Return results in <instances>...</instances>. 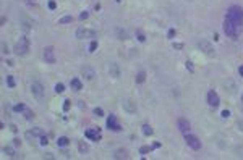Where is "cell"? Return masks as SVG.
Wrapping results in <instances>:
<instances>
[{
    "label": "cell",
    "instance_id": "1",
    "mask_svg": "<svg viewBox=\"0 0 243 160\" xmlns=\"http://www.w3.org/2000/svg\"><path fill=\"white\" fill-rule=\"evenodd\" d=\"M242 31H243V26L234 23L230 18L224 19V32H225V36H227V37H230V39H238Z\"/></svg>",
    "mask_w": 243,
    "mask_h": 160
},
{
    "label": "cell",
    "instance_id": "2",
    "mask_svg": "<svg viewBox=\"0 0 243 160\" xmlns=\"http://www.w3.org/2000/svg\"><path fill=\"white\" fill-rule=\"evenodd\" d=\"M13 52H15L18 57H24V55H28V52H29V39H28L26 36L20 37V39L15 42Z\"/></svg>",
    "mask_w": 243,
    "mask_h": 160
},
{
    "label": "cell",
    "instance_id": "3",
    "mask_svg": "<svg viewBox=\"0 0 243 160\" xmlns=\"http://www.w3.org/2000/svg\"><path fill=\"white\" fill-rule=\"evenodd\" d=\"M225 18H230L234 23L243 26V8H242V6H238V5L230 6V8L227 10V16H225Z\"/></svg>",
    "mask_w": 243,
    "mask_h": 160
},
{
    "label": "cell",
    "instance_id": "4",
    "mask_svg": "<svg viewBox=\"0 0 243 160\" xmlns=\"http://www.w3.org/2000/svg\"><path fill=\"white\" fill-rule=\"evenodd\" d=\"M31 94L36 99L37 102H44L46 100V89H44L41 81H33L31 83Z\"/></svg>",
    "mask_w": 243,
    "mask_h": 160
},
{
    "label": "cell",
    "instance_id": "5",
    "mask_svg": "<svg viewBox=\"0 0 243 160\" xmlns=\"http://www.w3.org/2000/svg\"><path fill=\"white\" fill-rule=\"evenodd\" d=\"M198 49H199L203 53H206L207 57H214V55H216V49H214V45L209 42V40H206V39H199V40H198Z\"/></svg>",
    "mask_w": 243,
    "mask_h": 160
},
{
    "label": "cell",
    "instance_id": "6",
    "mask_svg": "<svg viewBox=\"0 0 243 160\" xmlns=\"http://www.w3.org/2000/svg\"><path fill=\"white\" fill-rule=\"evenodd\" d=\"M183 136H185L186 146H188L191 151H199V149H201V142H199V139H198L194 134H191V133H186V134H183Z\"/></svg>",
    "mask_w": 243,
    "mask_h": 160
},
{
    "label": "cell",
    "instance_id": "7",
    "mask_svg": "<svg viewBox=\"0 0 243 160\" xmlns=\"http://www.w3.org/2000/svg\"><path fill=\"white\" fill-rule=\"evenodd\" d=\"M75 36H76V39H79V40H83V39H91V37H96V31L79 26V28L76 29Z\"/></svg>",
    "mask_w": 243,
    "mask_h": 160
},
{
    "label": "cell",
    "instance_id": "8",
    "mask_svg": "<svg viewBox=\"0 0 243 160\" xmlns=\"http://www.w3.org/2000/svg\"><path fill=\"white\" fill-rule=\"evenodd\" d=\"M177 126H178L182 134H186V133L191 131V125H190V121L186 120V118H178V120H177Z\"/></svg>",
    "mask_w": 243,
    "mask_h": 160
},
{
    "label": "cell",
    "instance_id": "9",
    "mask_svg": "<svg viewBox=\"0 0 243 160\" xmlns=\"http://www.w3.org/2000/svg\"><path fill=\"white\" fill-rule=\"evenodd\" d=\"M122 107H123V110L127 112V113H136V112H138L136 104H135L131 99H125V100L122 102Z\"/></svg>",
    "mask_w": 243,
    "mask_h": 160
},
{
    "label": "cell",
    "instance_id": "10",
    "mask_svg": "<svg viewBox=\"0 0 243 160\" xmlns=\"http://www.w3.org/2000/svg\"><path fill=\"white\" fill-rule=\"evenodd\" d=\"M42 58L47 63H55V53H54V47H46L42 50Z\"/></svg>",
    "mask_w": 243,
    "mask_h": 160
},
{
    "label": "cell",
    "instance_id": "11",
    "mask_svg": "<svg viewBox=\"0 0 243 160\" xmlns=\"http://www.w3.org/2000/svg\"><path fill=\"white\" fill-rule=\"evenodd\" d=\"M81 74H83V78H84V79H88V81H92V79L96 78V71H94V68L89 66V65H86V66H83V68H81Z\"/></svg>",
    "mask_w": 243,
    "mask_h": 160
},
{
    "label": "cell",
    "instance_id": "12",
    "mask_svg": "<svg viewBox=\"0 0 243 160\" xmlns=\"http://www.w3.org/2000/svg\"><path fill=\"white\" fill-rule=\"evenodd\" d=\"M113 34H115V37L119 40H128L130 39V34L127 32V29L122 28V26H115V28H113Z\"/></svg>",
    "mask_w": 243,
    "mask_h": 160
},
{
    "label": "cell",
    "instance_id": "13",
    "mask_svg": "<svg viewBox=\"0 0 243 160\" xmlns=\"http://www.w3.org/2000/svg\"><path fill=\"white\" fill-rule=\"evenodd\" d=\"M107 126H109V129H112V131H122V126L119 123H117V118H115V115H109L107 117Z\"/></svg>",
    "mask_w": 243,
    "mask_h": 160
},
{
    "label": "cell",
    "instance_id": "14",
    "mask_svg": "<svg viewBox=\"0 0 243 160\" xmlns=\"http://www.w3.org/2000/svg\"><path fill=\"white\" fill-rule=\"evenodd\" d=\"M86 138L91 139V141H99L100 139V129L99 128H91V129H86Z\"/></svg>",
    "mask_w": 243,
    "mask_h": 160
},
{
    "label": "cell",
    "instance_id": "15",
    "mask_svg": "<svg viewBox=\"0 0 243 160\" xmlns=\"http://www.w3.org/2000/svg\"><path fill=\"white\" fill-rule=\"evenodd\" d=\"M224 89L227 91V92H230V94H235V92H237V84H235V81L232 79V78H227V79H224Z\"/></svg>",
    "mask_w": 243,
    "mask_h": 160
},
{
    "label": "cell",
    "instance_id": "16",
    "mask_svg": "<svg viewBox=\"0 0 243 160\" xmlns=\"http://www.w3.org/2000/svg\"><path fill=\"white\" fill-rule=\"evenodd\" d=\"M207 104L211 105V107H217L219 105V96L216 91H207Z\"/></svg>",
    "mask_w": 243,
    "mask_h": 160
},
{
    "label": "cell",
    "instance_id": "17",
    "mask_svg": "<svg viewBox=\"0 0 243 160\" xmlns=\"http://www.w3.org/2000/svg\"><path fill=\"white\" fill-rule=\"evenodd\" d=\"M109 74L113 78V79H119L120 78V68L117 63H110L109 65Z\"/></svg>",
    "mask_w": 243,
    "mask_h": 160
},
{
    "label": "cell",
    "instance_id": "18",
    "mask_svg": "<svg viewBox=\"0 0 243 160\" xmlns=\"http://www.w3.org/2000/svg\"><path fill=\"white\" fill-rule=\"evenodd\" d=\"M113 159H128V151L127 149H117L112 154Z\"/></svg>",
    "mask_w": 243,
    "mask_h": 160
},
{
    "label": "cell",
    "instance_id": "19",
    "mask_svg": "<svg viewBox=\"0 0 243 160\" xmlns=\"http://www.w3.org/2000/svg\"><path fill=\"white\" fill-rule=\"evenodd\" d=\"M2 152H3L5 155H8V157H12V159H15V157H16L15 149H13L12 146H3V147H2Z\"/></svg>",
    "mask_w": 243,
    "mask_h": 160
},
{
    "label": "cell",
    "instance_id": "20",
    "mask_svg": "<svg viewBox=\"0 0 243 160\" xmlns=\"http://www.w3.org/2000/svg\"><path fill=\"white\" fill-rule=\"evenodd\" d=\"M70 86H71V89H73V91H81L83 84H81V81H79L78 78H75V79H71Z\"/></svg>",
    "mask_w": 243,
    "mask_h": 160
},
{
    "label": "cell",
    "instance_id": "21",
    "mask_svg": "<svg viewBox=\"0 0 243 160\" xmlns=\"http://www.w3.org/2000/svg\"><path fill=\"white\" fill-rule=\"evenodd\" d=\"M21 29H23V31H26V32H29L31 29H33V23H31L29 19H23V21H21Z\"/></svg>",
    "mask_w": 243,
    "mask_h": 160
},
{
    "label": "cell",
    "instance_id": "22",
    "mask_svg": "<svg viewBox=\"0 0 243 160\" xmlns=\"http://www.w3.org/2000/svg\"><path fill=\"white\" fill-rule=\"evenodd\" d=\"M78 151L81 152V154H88V151H89L88 144H86L84 141H78Z\"/></svg>",
    "mask_w": 243,
    "mask_h": 160
},
{
    "label": "cell",
    "instance_id": "23",
    "mask_svg": "<svg viewBox=\"0 0 243 160\" xmlns=\"http://www.w3.org/2000/svg\"><path fill=\"white\" fill-rule=\"evenodd\" d=\"M146 81V73L144 71H138V74H136V83L138 84H143Z\"/></svg>",
    "mask_w": 243,
    "mask_h": 160
},
{
    "label": "cell",
    "instance_id": "24",
    "mask_svg": "<svg viewBox=\"0 0 243 160\" xmlns=\"http://www.w3.org/2000/svg\"><path fill=\"white\" fill-rule=\"evenodd\" d=\"M57 144H58V147H65V146H68L70 144V141H68V138H58L57 139Z\"/></svg>",
    "mask_w": 243,
    "mask_h": 160
},
{
    "label": "cell",
    "instance_id": "25",
    "mask_svg": "<svg viewBox=\"0 0 243 160\" xmlns=\"http://www.w3.org/2000/svg\"><path fill=\"white\" fill-rule=\"evenodd\" d=\"M23 113H24V118H26V120H33V118H34V113H33V110H29V108H28V107H26V110H24Z\"/></svg>",
    "mask_w": 243,
    "mask_h": 160
},
{
    "label": "cell",
    "instance_id": "26",
    "mask_svg": "<svg viewBox=\"0 0 243 160\" xmlns=\"http://www.w3.org/2000/svg\"><path fill=\"white\" fill-rule=\"evenodd\" d=\"M73 21V16H70V15H67V16H63V18H60V25H67V23H71Z\"/></svg>",
    "mask_w": 243,
    "mask_h": 160
},
{
    "label": "cell",
    "instance_id": "27",
    "mask_svg": "<svg viewBox=\"0 0 243 160\" xmlns=\"http://www.w3.org/2000/svg\"><path fill=\"white\" fill-rule=\"evenodd\" d=\"M143 133H144V136H151L152 134V128L149 126V125H143Z\"/></svg>",
    "mask_w": 243,
    "mask_h": 160
},
{
    "label": "cell",
    "instance_id": "28",
    "mask_svg": "<svg viewBox=\"0 0 243 160\" xmlns=\"http://www.w3.org/2000/svg\"><path fill=\"white\" fill-rule=\"evenodd\" d=\"M24 110H26V105L24 104H16L13 107V112H24Z\"/></svg>",
    "mask_w": 243,
    "mask_h": 160
},
{
    "label": "cell",
    "instance_id": "29",
    "mask_svg": "<svg viewBox=\"0 0 243 160\" xmlns=\"http://www.w3.org/2000/svg\"><path fill=\"white\" fill-rule=\"evenodd\" d=\"M63 91H65V86H63L62 83H57V84H55V92H57V94H62Z\"/></svg>",
    "mask_w": 243,
    "mask_h": 160
},
{
    "label": "cell",
    "instance_id": "30",
    "mask_svg": "<svg viewBox=\"0 0 243 160\" xmlns=\"http://www.w3.org/2000/svg\"><path fill=\"white\" fill-rule=\"evenodd\" d=\"M7 84H8L10 87H15V86H16L15 78H13V76H7Z\"/></svg>",
    "mask_w": 243,
    "mask_h": 160
},
{
    "label": "cell",
    "instance_id": "31",
    "mask_svg": "<svg viewBox=\"0 0 243 160\" xmlns=\"http://www.w3.org/2000/svg\"><path fill=\"white\" fill-rule=\"evenodd\" d=\"M92 113H94L96 117H104V110L100 107H96L94 110H92Z\"/></svg>",
    "mask_w": 243,
    "mask_h": 160
},
{
    "label": "cell",
    "instance_id": "32",
    "mask_svg": "<svg viewBox=\"0 0 243 160\" xmlns=\"http://www.w3.org/2000/svg\"><path fill=\"white\" fill-rule=\"evenodd\" d=\"M136 37H138V40H140V42H144V40H146V36H144L143 31H138L136 32Z\"/></svg>",
    "mask_w": 243,
    "mask_h": 160
},
{
    "label": "cell",
    "instance_id": "33",
    "mask_svg": "<svg viewBox=\"0 0 243 160\" xmlns=\"http://www.w3.org/2000/svg\"><path fill=\"white\" fill-rule=\"evenodd\" d=\"M2 53H3V55H8V47H7V44L5 42H2Z\"/></svg>",
    "mask_w": 243,
    "mask_h": 160
},
{
    "label": "cell",
    "instance_id": "34",
    "mask_svg": "<svg viewBox=\"0 0 243 160\" xmlns=\"http://www.w3.org/2000/svg\"><path fill=\"white\" fill-rule=\"evenodd\" d=\"M96 49H97V40H92L91 45H89V52H94Z\"/></svg>",
    "mask_w": 243,
    "mask_h": 160
},
{
    "label": "cell",
    "instance_id": "35",
    "mask_svg": "<svg viewBox=\"0 0 243 160\" xmlns=\"http://www.w3.org/2000/svg\"><path fill=\"white\" fill-rule=\"evenodd\" d=\"M41 146H47L49 144V141H47V138H46V134H44V136H41Z\"/></svg>",
    "mask_w": 243,
    "mask_h": 160
},
{
    "label": "cell",
    "instance_id": "36",
    "mask_svg": "<svg viewBox=\"0 0 243 160\" xmlns=\"http://www.w3.org/2000/svg\"><path fill=\"white\" fill-rule=\"evenodd\" d=\"M149 151H151V147H146V146L144 147H140V154H148Z\"/></svg>",
    "mask_w": 243,
    "mask_h": 160
},
{
    "label": "cell",
    "instance_id": "37",
    "mask_svg": "<svg viewBox=\"0 0 243 160\" xmlns=\"http://www.w3.org/2000/svg\"><path fill=\"white\" fill-rule=\"evenodd\" d=\"M237 129L243 133V120H238V121H237Z\"/></svg>",
    "mask_w": 243,
    "mask_h": 160
},
{
    "label": "cell",
    "instance_id": "38",
    "mask_svg": "<svg viewBox=\"0 0 243 160\" xmlns=\"http://www.w3.org/2000/svg\"><path fill=\"white\" fill-rule=\"evenodd\" d=\"M88 16H89L88 12H81V15H79V19H86Z\"/></svg>",
    "mask_w": 243,
    "mask_h": 160
},
{
    "label": "cell",
    "instance_id": "39",
    "mask_svg": "<svg viewBox=\"0 0 243 160\" xmlns=\"http://www.w3.org/2000/svg\"><path fill=\"white\" fill-rule=\"evenodd\" d=\"M186 70H188V71H193V70H194V68H193V63L190 62V60L186 62Z\"/></svg>",
    "mask_w": 243,
    "mask_h": 160
},
{
    "label": "cell",
    "instance_id": "40",
    "mask_svg": "<svg viewBox=\"0 0 243 160\" xmlns=\"http://www.w3.org/2000/svg\"><path fill=\"white\" fill-rule=\"evenodd\" d=\"M55 6H57V3H55L54 0H50V2H49V8H50V10H54Z\"/></svg>",
    "mask_w": 243,
    "mask_h": 160
},
{
    "label": "cell",
    "instance_id": "41",
    "mask_svg": "<svg viewBox=\"0 0 243 160\" xmlns=\"http://www.w3.org/2000/svg\"><path fill=\"white\" fill-rule=\"evenodd\" d=\"M68 108H70V100H65V105H63V110L68 112Z\"/></svg>",
    "mask_w": 243,
    "mask_h": 160
},
{
    "label": "cell",
    "instance_id": "42",
    "mask_svg": "<svg viewBox=\"0 0 243 160\" xmlns=\"http://www.w3.org/2000/svg\"><path fill=\"white\" fill-rule=\"evenodd\" d=\"M173 49H178V50L183 49V44H177V42H175V44H173Z\"/></svg>",
    "mask_w": 243,
    "mask_h": 160
},
{
    "label": "cell",
    "instance_id": "43",
    "mask_svg": "<svg viewBox=\"0 0 243 160\" xmlns=\"http://www.w3.org/2000/svg\"><path fill=\"white\" fill-rule=\"evenodd\" d=\"M228 115H230V112H228V110H224V112H222V117H224V118H227Z\"/></svg>",
    "mask_w": 243,
    "mask_h": 160
},
{
    "label": "cell",
    "instance_id": "44",
    "mask_svg": "<svg viewBox=\"0 0 243 160\" xmlns=\"http://www.w3.org/2000/svg\"><path fill=\"white\" fill-rule=\"evenodd\" d=\"M13 142H15V146H16V147H20V146H21V141H20L18 138H16V139H15V141H13Z\"/></svg>",
    "mask_w": 243,
    "mask_h": 160
},
{
    "label": "cell",
    "instance_id": "45",
    "mask_svg": "<svg viewBox=\"0 0 243 160\" xmlns=\"http://www.w3.org/2000/svg\"><path fill=\"white\" fill-rule=\"evenodd\" d=\"M10 129H12V131H13V133H16V131H18V128H16V126H15V125H10Z\"/></svg>",
    "mask_w": 243,
    "mask_h": 160
},
{
    "label": "cell",
    "instance_id": "46",
    "mask_svg": "<svg viewBox=\"0 0 243 160\" xmlns=\"http://www.w3.org/2000/svg\"><path fill=\"white\" fill-rule=\"evenodd\" d=\"M28 5H36V0H26Z\"/></svg>",
    "mask_w": 243,
    "mask_h": 160
},
{
    "label": "cell",
    "instance_id": "47",
    "mask_svg": "<svg viewBox=\"0 0 243 160\" xmlns=\"http://www.w3.org/2000/svg\"><path fill=\"white\" fill-rule=\"evenodd\" d=\"M42 157H44V159H54V155H52V154H44Z\"/></svg>",
    "mask_w": 243,
    "mask_h": 160
},
{
    "label": "cell",
    "instance_id": "48",
    "mask_svg": "<svg viewBox=\"0 0 243 160\" xmlns=\"http://www.w3.org/2000/svg\"><path fill=\"white\" fill-rule=\"evenodd\" d=\"M173 36H175V31H173V29H170V31H169V37H173Z\"/></svg>",
    "mask_w": 243,
    "mask_h": 160
},
{
    "label": "cell",
    "instance_id": "49",
    "mask_svg": "<svg viewBox=\"0 0 243 160\" xmlns=\"http://www.w3.org/2000/svg\"><path fill=\"white\" fill-rule=\"evenodd\" d=\"M238 73H240V76H243V65H242L240 68H238Z\"/></svg>",
    "mask_w": 243,
    "mask_h": 160
},
{
    "label": "cell",
    "instance_id": "50",
    "mask_svg": "<svg viewBox=\"0 0 243 160\" xmlns=\"http://www.w3.org/2000/svg\"><path fill=\"white\" fill-rule=\"evenodd\" d=\"M7 65H8V66H13V62H12V60H7V62H5Z\"/></svg>",
    "mask_w": 243,
    "mask_h": 160
}]
</instances>
